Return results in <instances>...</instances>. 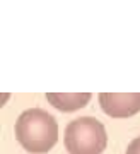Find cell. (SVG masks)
I'll return each mask as SVG.
<instances>
[{
  "label": "cell",
  "mask_w": 140,
  "mask_h": 154,
  "mask_svg": "<svg viewBox=\"0 0 140 154\" xmlns=\"http://www.w3.org/2000/svg\"><path fill=\"white\" fill-rule=\"evenodd\" d=\"M16 137L27 152H48L58 142V123L39 108L22 111L16 122Z\"/></svg>",
  "instance_id": "1"
},
{
  "label": "cell",
  "mask_w": 140,
  "mask_h": 154,
  "mask_svg": "<svg viewBox=\"0 0 140 154\" xmlns=\"http://www.w3.org/2000/svg\"><path fill=\"white\" fill-rule=\"evenodd\" d=\"M63 142L68 154H101L106 149L108 135L99 120L81 116L67 125Z\"/></svg>",
  "instance_id": "2"
},
{
  "label": "cell",
  "mask_w": 140,
  "mask_h": 154,
  "mask_svg": "<svg viewBox=\"0 0 140 154\" xmlns=\"http://www.w3.org/2000/svg\"><path fill=\"white\" fill-rule=\"evenodd\" d=\"M101 110L113 118H128L140 111V93L118 94V93H101L99 94Z\"/></svg>",
  "instance_id": "3"
},
{
  "label": "cell",
  "mask_w": 140,
  "mask_h": 154,
  "mask_svg": "<svg viewBox=\"0 0 140 154\" xmlns=\"http://www.w3.org/2000/svg\"><path fill=\"white\" fill-rule=\"evenodd\" d=\"M46 99L50 105L55 106L60 111H77L84 108V106L91 101V94L89 93H79V94H56V93H48Z\"/></svg>",
  "instance_id": "4"
},
{
  "label": "cell",
  "mask_w": 140,
  "mask_h": 154,
  "mask_svg": "<svg viewBox=\"0 0 140 154\" xmlns=\"http://www.w3.org/2000/svg\"><path fill=\"white\" fill-rule=\"evenodd\" d=\"M125 154H140V137L133 139V140L128 144V149H126Z\"/></svg>",
  "instance_id": "5"
}]
</instances>
